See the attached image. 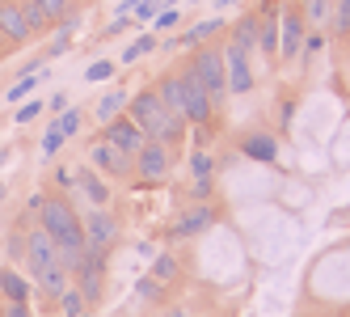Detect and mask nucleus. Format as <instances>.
Returning <instances> with one entry per match:
<instances>
[{
    "label": "nucleus",
    "instance_id": "obj_1",
    "mask_svg": "<svg viewBox=\"0 0 350 317\" xmlns=\"http://www.w3.org/2000/svg\"><path fill=\"white\" fill-rule=\"evenodd\" d=\"M186 68L198 77V85L207 89L211 97V106L224 110V102H228V72H224V51H219V42H207V47H194Z\"/></svg>",
    "mask_w": 350,
    "mask_h": 317
},
{
    "label": "nucleus",
    "instance_id": "obj_2",
    "mask_svg": "<svg viewBox=\"0 0 350 317\" xmlns=\"http://www.w3.org/2000/svg\"><path fill=\"white\" fill-rule=\"evenodd\" d=\"M308 17L304 9H299V0H283L279 9V60L283 64H295L299 55H304V38H308Z\"/></svg>",
    "mask_w": 350,
    "mask_h": 317
},
{
    "label": "nucleus",
    "instance_id": "obj_3",
    "mask_svg": "<svg viewBox=\"0 0 350 317\" xmlns=\"http://www.w3.org/2000/svg\"><path fill=\"white\" fill-rule=\"evenodd\" d=\"M81 229H85V246L89 250H102V254H110L122 241V225H118V216L110 207H89Z\"/></svg>",
    "mask_w": 350,
    "mask_h": 317
},
{
    "label": "nucleus",
    "instance_id": "obj_4",
    "mask_svg": "<svg viewBox=\"0 0 350 317\" xmlns=\"http://www.w3.org/2000/svg\"><path fill=\"white\" fill-rule=\"evenodd\" d=\"M219 51H224V72H228V93H254L258 77H254V55L241 51L237 42L224 38L219 42Z\"/></svg>",
    "mask_w": 350,
    "mask_h": 317
},
{
    "label": "nucleus",
    "instance_id": "obj_5",
    "mask_svg": "<svg viewBox=\"0 0 350 317\" xmlns=\"http://www.w3.org/2000/svg\"><path fill=\"white\" fill-rule=\"evenodd\" d=\"M131 161H135V174L144 182H165L169 178V165H173V149H165L161 140H144V149Z\"/></svg>",
    "mask_w": 350,
    "mask_h": 317
},
{
    "label": "nucleus",
    "instance_id": "obj_6",
    "mask_svg": "<svg viewBox=\"0 0 350 317\" xmlns=\"http://www.w3.org/2000/svg\"><path fill=\"white\" fill-rule=\"evenodd\" d=\"M102 140L110 144V149H118L122 157H135V153L144 149V140H148V136L139 131V123H135L131 114H118V118H110V123H106Z\"/></svg>",
    "mask_w": 350,
    "mask_h": 317
},
{
    "label": "nucleus",
    "instance_id": "obj_7",
    "mask_svg": "<svg viewBox=\"0 0 350 317\" xmlns=\"http://www.w3.org/2000/svg\"><path fill=\"white\" fill-rule=\"evenodd\" d=\"M215 220H219L215 203H207V199H203V203H194V207H186V212L178 216V225L169 229V237H173V241H182V237H186V241H190V237H203Z\"/></svg>",
    "mask_w": 350,
    "mask_h": 317
},
{
    "label": "nucleus",
    "instance_id": "obj_8",
    "mask_svg": "<svg viewBox=\"0 0 350 317\" xmlns=\"http://www.w3.org/2000/svg\"><path fill=\"white\" fill-rule=\"evenodd\" d=\"M279 9H283V0H262V9L258 13V51L266 60H279Z\"/></svg>",
    "mask_w": 350,
    "mask_h": 317
},
{
    "label": "nucleus",
    "instance_id": "obj_9",
    "mask_svg": "<svg viewBox=\"0 0 350 317\" xmlns=\"http://www.w3.org/2000/svg\"><path fill=\"white\" fill-rule=\"evenodd\" d=\"M34 34L26 26V13H21V0H0V42L9 47H26Z\"/></svg>",
    "mask_w": 350,
    "mask_h": 317
},
{
    "label": "nucleus",
    "instance_id": "obj_10",
    "mask_svg": "<svg viewBox=\"0 0 350 317\" xmlns=\"http://www.w3.org/2000/svg\"><path fill=\"white\" fill-rule=\"evenodd\" d=\"M55 262H59V250H55V241L46 237L42 229L26 233V266H30V271H34V279H38L42 271H51Z\"/></svg>",
    "mask_w": 350,
    "mask_h": 317
},
{
    "label": "nucleus",
    "instance_id": "obj_11",
    "mask_svg": "<svg viewBox=\"0 0 350 317\" xmlns=\"http://www.w3.org/2000/svg\"><path fill=\"white\" fill-rule=\"evenodd\" d=\"M89 161H93V169H97V174H114V178H127V174H135V161H131V157H122L118 149H110L106 140H93Z\"/></svg>",
    "mask_w": 350,
    "mask_h": 317
},
{
    "label": "nucleus",
    "instance_id": "obj_12",
    "mask_svg": "<svg viewBox=\"0 0 350 317\" xmlns=\"http://www.w3.org/2000/svg\"><path fill=\"white\" fill-rule=\"evenodd\" d=\"M224 34H228V21H224V17H207V21H198V26H190L186 34L169 38L165 47H186V51H194V47H207L211 38H224Z\"/></svg>",
    "mask_w": 350,
    "mask_h": 317
},
{
    "label": "nucleus",
    "instance_id": "obj_13",
    "mask_svg": "<svg viewBox=\"0 0 350 317\" xmlns=\"http://www.w3.org/2000/svg\"><path fill=\"white\" fill-rule=\"evenodd\" d=\"M241 157L258 161V165H274L279 161V140H274L270 131H245L241 136Z\"/></svg>",
    "mask_w": 350,
    "mask_h": 317
},
{
    "label": "nucleus",
    "instance_id": "obj_14",
    "mask_svg": "<svg viewBox=\"0 0 350 317\" xmlns=\"http://www.w3.org/2000/svg\"><path fill=\"white\" fill-rule=\"evenodd\" d=\"M77 190L89 199V207H110V186L102 182V174H97V169H89V165L77 169Z\"/></svg>",
    "mask_w": 350,
    "mask_h": 317
},
{
    "label": "nucleus",
    "instance_id": "obj_15",
    "mask_svg": "<svg viewBox=\"0 0 350 317\" xmlns=\"http://www.w3.org/2000/svg\"><path fill=\"white\" fill-rule=\"evenodd\" d=\"M152 89H157V97L165 102L169 114H182V110H186V89H182V72H178V68L165 72V77H161Z\"/></svg>",
    "mask_w": 350,
    "mask_h": 317
},
{
    "label": "nucleus",
    "instance_id": "obj_16",
    "mask_svg": "<svg viewBox=\"0 0 350 317\" xmlns=\"http://www.w3.org/2000/svg\"><path fill=\"white\" fill-rule=\"evenodd\" d=\"M127 102H131V93L122 89V85H110L102 97H97V106H93V114H97V123H110V118H118V114H127Z\"/></svg>",
    "mask_w": 350,
    "mask_h": 317
},
{
    "label": "nucleus",
    "instance_id": "obj_17",
    "mask_svg": "<svg viewBox=\"0 0 350 317\" xmlns=\"http://www.w3.org/2000/svg\"><path fill=\"white\" fill-rule=\"evenodd\" d=\"M224 38H228V42H237L241 51H249V55H254V51H258V13H254V9H249V13H241V17L232 21V26H228V34H224Z\"/></svg>",
    "mask_w": 350,
    "mask_h": 317
},
{
    "label": "nucleus",
    "instance_id": "obj_18",
    "mask_svg": "<svg viewBox=\"0 0 350 317\" xmlns=\"http://www.w3.org/2000/svg\"><path fill=\"white\" fill-rule=\"evenodd\" d=\"M30 279L26 275H17V266H5L0 271V296L5 301H17V305H30Z\"/></svg>",
    "mask_w": 350,
    "mask_h": 317
},
{
    "label": "nucleus",
    "instance_id": "obj_19",
    "mask_svg": "<svg viewBox=\"0 0 350 317\" xmlns=\"http://www.w3.org/2000/svg\"><path fill=\"white\" fill-rule=\"evenodd\" d=\"M152 279L165 283V288H169V283H178V279H182V258H178V254H169V250L157 254V258H152Z\"/></svg>",
    "mask_w": 350,
    "mask_h": 317
},
{
    "label": "nucleus",
    "instance_id": "obj_20",
    "mask_svg": "<svg viewBox=\"0 0 350 317\" xmlns=\"http://www.w3.org/2000/svg\"><path fill=\"white\" fill-rule=\"evenodd\" d=\"M299 9H304V17H308V26H312V30H329L334 0H299Z\"/></svg>",
    "mask_w": 350,
    "mask_h": 317
},
{
    "label": "nucleus",
    "instance_id": "obj_21",
    "mask_svg": "<svg viewBox=\"0 0 350 317\" xmlns=\"http://www.w3.org/2000/svg\"><path fill=\"white\" fill-rule=\"evenodd\" d=\"M38 81H42L38 64H34V68H26V72H21V77H17V81L9 85V102H13V106H21V102H26V97L34 93V85H38Z\"/></svg>",
    "mask_w": 350,
    "mask_h": 317
},
{
    "label": "nucleus",
    "instance_id": "obj_22",
    "mask_svg": "<svg viewBox=\"0 0 350 317\" xmlns=\"http://www.w3.org/2000/svg\"><path fill=\"white\" fill-rule=\"evenodd\" d=\"M190 178H194V182H211V178H215V157H211L207 149H194V153H190Z\"/></svg>",
    "mask_w": 350,
    "mask_h": 317
},
{
    "label": "nucleus",
    "instance_id": "obj_23",
    "mask_svg": "<svg viewBox=\"0 0 350 317\" xmlns=\"http://www.w3.org/2000/svg\"><path fill=\"white\" fill-rule=\"evenodd\" d=\"M38 288H42V292H46L51 301H55L59 292L68 288V266H64V262H55L51 271H42V275H38Z\"/></svg>",
    "mask_w": 350,
    "mask_h": 317
},
{
    "label": "nucleus",
    "instance_id": "obj_24",
    "mask_svg": "<svg viewBox=\"0 0 350 317\" xmlns=\"http://www.w3.org/2000/svg\"><path fill=\"white\" fill-rule=\"evenodd\" d=\"M157 47H161V38H157V34H139L135 42L122 47V64H135V60H144V55H152Z\"/></svg>",
    "mask_w": 350,
    "mask_h": 317
},
{
    "label": "nucleus",
    "instance_id": "obj_25",
    "mask_svg": "<svg viewBox=\"0 0 350 317\" xmlns=\"http://www.w3.org/2000/svg\"><path fill=\"white\" fill-rule=\"evenodd\" d=\"M55 305H59V313H64V317H81V313L89 309V305H85V296H81V288H72V283L55 296Z\"/></svg>",
    "mask_w": 350,
    "mask_h": 317
},
{
    "label": "nucleus",
    "instance_id": "obj_26",
    "mask_svg": "<svg viewBox=\"0 0 350 317\" xmlns=\"http://www.w3.org/2000/svg\"><path fill=\"white\" fill-rule=\"evenodd\" d=\"M21 13H26V26H30V34L51 30V17H46V13L38 9V0H21Z\"/></svg>",
    "mask_w": 350,
    "mask_h": 317
},
{
    "label": "nucleus",
    "instance_id": "obj_27",
    "mask_svg": "<svg viewBox=\"0 0 350 317\" xmlns=\"http://www.w3.org/2000/svg\"><path fill=\"white\" fill-rule=\"evenodd\" d=\"M46 110V102H42V97H26V102H21L17 110H13V123L17 127H26V123H34V118Z\"/></svg>",
    "mask_w": 350,
    "mask_h": 317
},
{
    "label": "nucleus",
    "instance_id": "obj_28",
    "mask_svg": "<svg viewBox=\"0 0 350 317\" xmlns=\"http://www.w3.org/2000/svg\"><path fill=\"white\" fill-rule=\"evenodd\" d=\"M329 26H334V38H350V0H334Z\"/></svg>",
    "mask_w": 350,
    "mask_h": 317
},
{
    "label": "nucleus",
    "instance_id": "obj_29",
    "mask_svg": "<svg viewBox=\"0 0 350 317\" xmlns=\"http://www.w3.org/2000/svg\"><path fill=\"white\" fill-rule=\"evenodd\" d=\"M55 123H59V131H64V140H77V136H81V127H85V114L68 106V110H64V114L55 118Z\"/></svg>",
    "mask_w": 350,
    "mask_h": 317
},
{
    "label": "nucleus",
    "instance_id": "obj_30",
    "mask_svg": "<svg viewBox=\"0 0 350 317\" xmlns=\"http://www.w3.org/2000/svg\"><path fill=\"white\" fill-rule=\"evenodd\" d=\"M64 144H68V140H64L59 123H55V118H51V127H46V131H42V140H38V149H42V157H55V153L64 149Z\"/></svg>",
    "mask_w": 350,
    "mask_h": 317
},
{
    "label": "nucleus",
    "instance_id": "obj_31",
    "mask_svg": "<svg viewBox=\"0 0 350 317\" xmlns=\"http://www.w3.org/2000/svg\"><path fill=\"white\" fill-rule=\"evenodd\" d=\"M114 72H118L114 60H97V64L85 68V81H89V85H102V81H114Z\"/></svg>",
    "mask_w": 350,
    "mask_h": 317
},
{
    "label": "nucleus",
    "instance_id": "obj_32",
    "mask_svg": "<svg viewBox=\"0 0 350 317\" xmlns=\"http://www.w3.org/2000/svg\"><path fill=\"white\" fill-rule=\"evenodd\" d=\"M38 9L51 17V26H59V21L72 13V0H38Z\"/></svg>",
    "mask_w": 350,
    "mask_h": 317
},
{
    "label": "nucleus",
    "instance_id": "obj_33",
    "mask_svg": "<svg viewBox=\"0 0 350 317\" xmlns=\"http://www.w3.org/2000/svg\"><path fill=\"white\" fill-rule=\"evenodd\" d=\"M182 21V9H161L157 17H152V34H165V30H173Z\"/></svg>",
    "mask_w": 350,
    "mask_h": 317
},
{
    "label": "nucleus",
    "instance_id": "obj_34",
    "mask_svg": "<svg viewBox=\"0 0 350 317\" xmlns=\"http://www.w3.org/2000/svg\"><path fill=\"white\" fill-rule=\"evenodd\" d=\"M17 262H26V233H9V266H17Z\"/></svg>",
    "mask_w": 350,
    "mask_h": 317
},
{
    "label": "nucleus",
    "instance_id": "obj_35",
    "mask_svg": "<svg viewBox=\"0 0 350 317\" xmlns=\"http://www.w3.org/2000/svg\"><path fill=\"white\" fill-rule=\"evenodd\" d=\"M135 292H139L144 301H152V305H161V301H165V283H157V279H139V283H135Z\"/></svg>",
    "mask_w": 350,
    "mask_h": 317
},
{
    "label": "nucleus",
    "instance_id": "obj_36",
    "mask_svg": "<svg viewBox=\"0 0 350 317\" xmlns=\"http://www.w3.org/2000/svg\"><path fill=\"white\" fill-rule=\"evenodd\" d=\"M325 51V30H308V38H304V55H321ZM299 55V60H304Z\"/></svg>",
    "mask_w": 350,
    "mask_h": 317
},
{
    "label": "nucleus",
    "instance_id": "obj_37",
    "mask_svg": "<svg viewBox=\"0 0 350 317\" xmlns=\"http://www.w3.org/2000/svg\"><path fill=\"white\" fill-rule=\"evenodd\" d=\"M55 186H59V190H72V186H77V169L59 165V169H55Z\"/></svg>",
    "mask_w": 350,
    "mask_h": 317
},
{
    "label": "nucleus",
    "instance_id": "obj_38",
    "mask_svg": "<svg viewBox=\"0 0 350 317\" xmlns=\"http://www.w3.org/2000/svg\"><path fill=\"white\" fill-rule=\"evenodd\" d=\"M68 106H72V102H68V93H51V97H46V110H51V118H59Z\"/></svg>",
    "mask_w": 350,
    "mask_h": 317
},
{
    "label": "nucleus",
    "instance_id": "obj_39",
    "mask_svg": "<svg viewBox=\"0 0 350 317\" xmlns=\"http://www.w3.org/2000/svg\"><path fill=\"white\" fill-rule=\"evenodd\" d=\"M0 317H34L30 305H17V301H5V309H0Z\"/></svg>",
    "mask_w": 350,
    "mask_h": 317
},
{
    "label": "nucleus",
    "instance_id": "obj_40",
    "mask_svg": "<svg viewBox=\"0 0 350 317\" xmlns=\"http://www.w3.org/2000/svg\"><path fill=\"white\" fill-rule=\"evenodd\" d=\"M131 21H135V17H114V21H110V30H106V38H118L122 30L131 26Z\"/></svg>",
    "mask_w": 350,
    "mask_h": 317
},
{
    "label": "nucleus",
    "instance_id": "obj_41",
    "mask_svg": "<svg viewBox=\"0 0 350 317\" xmlns=\"http://www.w3.org/2000/svg\"><path fill=\"white\" fill-rule=\"evenodd\" d=\"M135 5H139V0H118V17H131Z\"/></svg>",
    "mask_w": 350,
    "mask_h": 317
},
{
    "label": "nucleus",
    "instance_id": "obj_42",
    "mask_svg": "<svg viewBox=\"0 0 350 317\" xmlns=\"http://www.w3.org/2000/svg\"><path fill=\"white\" fill-rule=\"evenodd\" d=\"M165 317H190L186 305H165Z\"/></svg>",
    "mask_w": 350,
    "mask_h": 317
},
{
    "label": "nucleus",
    "instance_id": "obj_43",
    "mask_svg": "<svg viewBox=\"0 0 350 317\" xmlns=\"http://www.w3.org/2000/svg\"><path fill=\"white\" fill-rule=\"evenodd\" d=\"M9 157H13V149H0V169L9 165Z\"/></svg>",
    "mask_w": 350,
    "mask_h": 317
},
{
    "label": "nucleus",
    "instance_id": "obj_44",
    "mask_svg": "<svg viewBox=\"0 0 350 317\" xmlns=\"http://www.w3.org/2000/svg\"><path fill=\"white\" fill-rule=\"evenodd\" d=\"M215 5H219V9H228V5H241V0H215Z\"/></svg>",
    "mask_w": 350,
    "mask_h": 317
},
{
    "label": "nucleus",
    "instance_id": "obj_45",
    "mask_svg": "<svg viewBox=\"0 0 350 317\" xmlns=\"http://www.w3.org/2000/svg\"><path fill=\"white\" fill-rule=\"evenodd\" d=\"M5 194H9V190H5V182H0V203H5Z\"/></svg>",
    "mask_w": 350,
    "mask_h": 317
},
{
    "label": "nucleus",
    "instance_id": "obj_46",
    "mask_svg": "<svg viewBox=\"0 0 350 317\" xmlns=\"http://www.w3.org/2000/svg\"><path fill=\"white\" fill-rule=\"evenodd\" d=\"M77 5H89V0H72V9H77Z\"/></svg>",
    "mask_w": 350,
    "mask_h": 317
},
{
    "label": "nucleus",
    "instance_id": "obj_47",
    "mask_svg": "<svg viewBox=\"0 0 350 317\" xmlns=\"http://www.w3.org/2000/svg\"><path fill=\"white\" fill-rule=\"evenodd\" d=\"M81 317H93V313H89V309H85V313H81Z\"/></svg>",
    "mask_w": 350,
    "mask_h": 317
}]
</instances>
